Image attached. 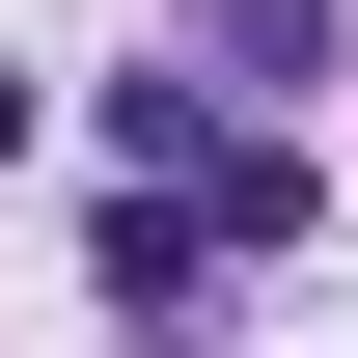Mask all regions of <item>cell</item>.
Listing matches in <instances>:
<instances>
[{"label":"cell","instance_id":"cell-1","mask_svg":"<svg viewBox=\"0 0 358 358\" xmlns=\"http://www.w3.org/2000/svg\"><path fill=\"white\" fill-rule=\"evenodd\" d=\"M193 248H303V138H221L193 166Z\"/></svg>","mask_w":358,"mask_h":358},{"label":"cell","instance_id":"cell-2","mask_svg":"<svg viewBox=\"0 0 358 358\" xmlns=\"http://www.w3.org/2000/svg\"><path fill=\"white\" fill-rule=\"evenodd\" d=\"M193 55H221V83H303V55H331V0H193Z\"/></svg>","mask_w":358,"mask_h":358},{"label":"cell","instance_id":"cell-3","mask_svg":"<svg viewBox=\"0 0 358 358\" xmlns=\"http://www.w3.org/2000/svg\"><path fill=\"white\" fill-rule=\"evenodd\" d=\"M0 166H28V83H0Z\"/></svg>","mask_w":358,"mask_h":358},{"label":"cell","instance_id":"cell-4","mask_svg":"<svg viewBox=\"0 0 358 358\" xmlns=\"http://www.w3.org/2000/svg\"><path fill=\"white\" fill-rule=\"evenodd\" d=\"M110 358H193V331H110Z\"/></svg>","mask_w":358,"mask_h":358}]
</instances>
